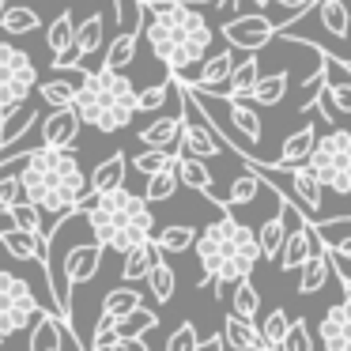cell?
<instances>
[{"label":"cell","instance_id":"obj_1","mask_svg":"<svg viewBox=\"0 0 351 351\" xmlns=\"http://www.w3.org/2000/svg\"><path fill=\"white\" fill-rule=\"evenodd\" d=\"M144 34L152 46L155 61L167 64V76H185L197 61L208 57L212 46V27L197 8L182 0H136Z\"/></svg>","mask_w":351,"mask_h":351},{"label":"cell","instance_id":"obj_2","mask_svg":"<svg viewBox=\"0 0 351 351\" xmlns=\"http://www.w3.org/2000/svg\"><path fill=\"white\" fill-rule=\"evenodd\" d=\"M19 185H23V200L34 204L42 215H53L57 223L80 208L87 197V174L80 159L61 147H34L19 167Z\"/></svg>","mask_w":351,"mask_h":351},{"label":"cell","instance_id":"obj_3","mask_svg":"<svg viewBox=\"0 0 351 351\" xmlns=\"http://www.w3.org/2000/svg\"><path fill=\"white\" fill-rule=\"evenodd\" d=\"M200 261V287L215 283V295L223 298V287H234L238 280H250L253 268L261 261L257 234L253 227H245L242 219H234L230 212H223L215 223H208L193 242Z\"/></svg>","mask_w":351,"mask_h":351},{"label":"cell","instance_id":"obj_4","mask_svg":"<svg viewBox=\"0 0 351 351\" xmlns=\"http://www.w3.org/2000/svg\"><path fill=\"white\" fill-rule=\"evenodd\" d=\"M80 212H84V227L91 230V242L102 250L129 253L132 245L152 242L155 234L152 204L136 193H129L125 185L114 193H87L80 200Z\"/></svg>","mask_w":351,"mask_h":351},{"label":"cell","instance_id":"obj_5","mask_svg":"<svg viewBox=\"0 0 351 351\" xmlns=\"http://www.w3.org/2000/svg\"><path fill=\"white\" fill-rule=\"evenodd\" d=\"M72 110L80 114V121L91 125L99 132H121L136 117V87L125 72L95 69L84 72V80L76 84V99Z\"/></svg>","mask_w":351,"mask_h":351},{"label":"cell","instance_id":"obj_6","mask_svg":"<svg viewBox=\"0 0 351 351\" xmlns=\"http://www.w3.org/2000/svg\"><path fill=\"white\" fill-rule=\"evenodd\" d=\"M306 167L321 182V189L348 197L351 193V129H328L325 136H317Z\"/></svg>","mask_w":351,"mask_h":351},{"label":"cell","instance_id":"obj_7","mask_svg":"<svg viewBox=\"0 0 351 351\" xmlns=\"http://www.w3.org/2000/svg\"><path fill=\"white\" fill-rule=\"evenodd\" d=\"M38 87V69H34L31 53L12 46V38L0 42V117H8L19 110Z\"/></svg>","mask_w":351,"mask_h":351},{"label":"cell","instance_id":"obj_8","mask_svg":"<svg viewBox=\"0 0 351 351\" xmlns=\"http://www.w3.org/2000/svg\"><path fill=\"white\" fill-rule=\"evenodd\" d=\"M38 298H34L31 283L19 280L12 272H0V336L8 340L16 332H27L31 321L38 317Z\"/></svg>","mask_w":351,"mask_h":351},{"label":"cell","instance_id":"obj_9","mask_svg":"<svg viewBox=\"0 0 351 351\" xmlns=\"http://www.w3.org/2000/svg\"><path fill=\"white\" fill-rule=\"evenodd\" d=\"M219 34L227 38V49H245V53H257L268 42L280 34V27L265 16V12H250V16H230L219 27Z\"/></svg>","mask_w":351,"mask_h":351},{"label":"cell","instance_id":"obj_10","mask_svg":"<svg viewBox=\"0 0 351 351\" xmlns=\"http://www.w3.org/2000/svg\"><path fill=\"white\" fill-rule=\"evenodd\" d=\"M276 174L287 178V200L302 212L306 223H317L321 215V200H325V189H321V182L310 174V167H291V170H276Z\"/></svg>","mask_w":351,"mask_h":351},{"label":"cell","instance_id":"obj_11","mask_svg":"<svg viewBox=\"0 0 351 351\" xmlns=\"http://www.w3.org/2000/svg\"><path fill=\"white\" fill-rule=\"evenodd\" d=\"M102 268V245L95 242H72L69 250H64L61 257V283L64 287H84V283H91L95 276H99Z\"/></svg>","mask_w":351,"mask_h":351},{"label":"cell","instance_id":"obj_12","mask_svg":"<svg viewBox=\"0 0 351 351\" xmlns=\"http://www.w3.org/2000/svg\"><path fill=\"white\" fill-rule=\"evenodd\" d=\"M317 340L325 351H351V295L343 291V302L328 306L317 321Z\"/></svg>","mask_w":351,"mask_h":351},{"label":"cell","instance_id":"obj_13","mask_svg":"<svg viewBox=\"0 0 351 351\" xmlns=\"http://www.w3.org/2000/svg\"><path fill=\"white\" fill-rule=\"evenodd\" d=\"M42 125V147H61V152H72V144L80 140V129H84V121H80V114L72 106L64 110H49L46 117H38Z\"/></svg>","mask_w":351,"mask_h":351},{"label":"cell","instance_id":"obj_14","mask_svg":"<svg viewBox=\"0 0 351 351\" xmlns=\"http://www.w3.org/2000/svg\"><path fill=\"white\" fill-rule=\"evenodd\" d=\"M69 340H76L72 328L57 313H46V310H38V317L27 328V351H64Z\"/></svg>","mask_w":351,"mask_h":351},{"label":"cell","instance_id":"obj_15","mask_svg":"<svg viewBox=\"0 0 351 351\" xmlns=\"http://www.w3.org/2000/svg\"><path fill=\"white\" fill-rule=\"evenodd\" d=\"M234 49H219V53L204 57V64H200V76L197 80H182V76H170V80H182V84H189L197 95H219L223 84H227L230 69H234Z\"/></svg>","mask_w":351,"mask_h":351},{"label":"cell","instance_id":"obj_16","mask_svg":"<svg viewBox=\"0 0 351 351\" xmlns=\"http://www.w3.org/2000/svg\"><path fill=\"white\" fill-rule=\"evenodd\" d=\"M317 253V242H313V227L310 223H298V227H291L287 230V238H283V245H280V268L283 272H298V268L306 265V261Z\"/></svg>","mask_w":351,"mask_h":351},{"label":"cell","instance_id":"obj_17","mask_svg":"<svg viewBox=\"0 0 351 351\" xmlns=\"http://www.w3.org/2000/svg\"><path fill=\"white\" fill-rule=\"evenodd\" d=\"M313 144H317V125L306 121L302 129H295L287 140H283L280 155H276V162H265L268 170H291V167H302L306 159H310Z\"/></svg>","mask_w":351,"mask_h":351},{"label":"cell","instance_id":"obj_18","mask_svg":"<svg viewBox=\"0 0 351 351\" xmlns=\"http://www.w3.org/2000/svg\"><path fill=\"white\" fill-rule=\"evenodd\" d=\"M174 174H178V185H185V189H197L204 193L212 204H219L223 212H227V204H223V197H215V178L212 170H208L204 159H193V155H178L174 162Z\"/></svg>","mask_w":351,"mask_h":351},{"label":"cell","instance_id":"obj_19","mask_svg":"<svg viewBox=\"0 0 351 351\" xmlns=\"http://www.w3.org/2000/svg\"><path fill=\"white\" fill-rule=\"evenodd\" d=\"M136 8V0H132ZM140 34H144V19H140V8H136V27L132 31H121L114 42L106 46V57H102V69L110 72H125L132 61H136V49H140Z\"/></svg>","mask_w":351,"mask_h":351},{"label":"cell","instance_id":"obj_20","mask_svg":"<svg viewBox=\"0 0 351 351\" xmlns=\"http://www.w3.org/2000/svg\"><path fill=\"white\" fill-rule=\"evenodd\" d=\"M0 245L8 250L12 261H38L42 268L49 265V245H46V238H38V234L8 227V230H0Z\"/></svg>","mask_w":351,"mask_h":351},{"label":"cell","instance_id":"obj_21","mask_svg":"<svg viewBox=\"0 0 351 351\" xmlns=\"http://www.w3.org/2000/svg\"><path fill=\"white\" fill-rule=\"evenodd\" d=\"M310 227H313V223H310ZM313 242H317V253H313V257L298 268V291H302V295H317V291L328 283V276H332V268H328L325 238L317 234V227H313Z\"/></svg>","mask_w":351,"mask_h":351},{"label":"cell","instance_id":"obj_22","mask_svg":"<svg viewBox=\"0 0 351 351\" xmlns=\"http://www.w3.org/2000/svg\"><path fill=\"white\" fill-rule=\"evenodd\" d=\"M178 136H182V114L174 117H155L152 125L136 132V140L147 147V152H174L178 147Z\"/></svg>","mask_w":351,"mask_h":351},{"label":"cell","instance_id":"obj_23","mask_svg":"<svg viewBox=\"0 0 351 351\" xmlns=\"http://www.w3.org/2000/svg\"><path fill=\"white\" fill-rule=\"evenodd\" d=\"M227 102V121L230 129L238 132V136L245 140V144H261V136H265V125H261V114L250 106L245 99H223Z\"/></svg>","mask_w":351,"mask_h":351},{"label":"cell","instance_id":"obj_24","mask_svg":"<svg viewBox=\"0 0 351 351\" xmlns=\"http://www.w3.org/2000/svg\"><path fill=\"white\" fill-rule=\"evenodd\" d=\"M257 80H261V61H257V53H250V57H242V61H234L227 84H223L227 91H219V99H250Z\"/></svg>","mask_w":351,"mask_h":351},{"label":"cell","instance_id":"obj_25","mask_svg":"<svg viewBox=\"0 0 351 351\" xmlns=\"http://www.w3.org/2000/svg\"><path fill=\"white\" fill-rule=\"evenodd\" d=\"M125 170H129V159H125V152H114L110 159H102L99 167L87 174V189L91 193H114L125 185Z\"/></svg>","mask_w":351,"mask_h":351},{"label":"cell","instance_id":"obj_26","mask_svg":"<svg viewBox=\"0 0 351 351\" xmlns=\"http://www.w3.org/2000/svg\"><path fill=\"white\" fill-rule=\"evenodd\" d=\"M162 261V253L155 250L152 242H144V245H132L129 253H121V280L125 283H140V280H147V272H152L155 265Z\"/></svg>","mask_w":351,"mask_h":351},{"label":"cell","instance_id":"obj_27","mask_svg":"<svg viewBox=\"0 0 351 351\" xmlns=\"http://www.w3.org/2000/svg\"><path fill=\"white\" fill-rule=\"evenodd\" d=\"M223 343H227V348H234V351H268V343L261 340L257 325H253V321L234 317V313L223 321Z\"/></svg>","mask_w":351,"mask_h":351},{"label":"cell","instance_id":"obj_28","mask_svg":"<svg viewBox=\"0 0 351 351\" xmlns=\"http://www.w3.org/2000/svg\"><path fill=\"white\" fill-rule=\"evenodd\" d=\"M193 242H197V230L189 223H167V227H159L152 234V245L159 253H167V257H178V253L193 250Z\"/></svg>","mask_w":351,"mask_h":351},{"label":"cell","instance_id":"obj_29","mask_svg":"<svg viewBox=\"0 0 351 351\" xmlns=\"http://www.w3.org/2000/svg\"><path fill=\"white\" fill-rule=\"evenodd\" d=\"M38 110L34 106H19V110H12L8 117H0V147H8V144H19V140L27 136V132L34 129V125H38Z\"/></svg>","mask_w":351,"mask_h":351},{"label":"cell","instance_id":"obj_30","mask_svg":"<svg viewBox=\"0 0 351 351\" xmlns=\"http://www.w3.org/2000/svg\"><path fill=\"white\" fill-rule=\"evenodd\" d=\"M38 23H42V16L34 8H27V4H4L0 8V31L8 34V38H19V34H31V31H38Z\"/></svg>","mask_w":351,"mask_h":351},{"label":"cell","instance_id":"obj_31","mask_svg":"<svg viewBox=\"0 0 351 351\" xmlns=\"http://www.w3.org/2000/svg\"><path fill=\"white\" fill-rule=\"evenodd\" d=\"M313 12H317V23L332 38H348L351 34V12L343 0H313Z\"/></svg>","mask_w":351,"mask_h":351},{"label":"cell","instance_id":"obj_32","mask_svg":"<svg viewBox=\"0 0 351 351\" xmlns=\"http://www.w3.org/2000/svg\"><path fill=\"white\" fill-rule=\"evenodd\" d=\"M287 84H291V72L287 69L272 72V76H261L257 87L250 91V99L257 102V106H280L283 95H287Z\"/></svg>","mask_w":351,"mask_h":351},{"label":"cell","instance_id":"obj_33","mask_svg":"<svg viewBox=\"0 0 351 351\" xmlns=\"http://www.w3.org/2000/svg\"><path fill=\"white\" fill-rule=\"evenodd\" d=\"M102 12H91V16L84 19V23H76V38H72V49H76L80 57H91L102 49Z\"/></svg>","mask_w":351,"mask_h":351},{"label":"cell","instance_id":"obj_34","mask_svg":"<svg viewBox=\"0 0 351 351\" xmlns=\"http://www.w3.org/2000/svg\"><path fill=\"white\" fill-rule=\"evenodd\" d=\"M253 234H257L261 257H280V245H283V238H287V219H283V212H276L272 219H265L261 230H253Z\"/></svg>","mask_w":351,"mask_h":351},{"label":"cell","instance_id":"obj_35","mask_svg":"<svg viewBox=\"0 0 351 351\" xmlns=\"http://www.w3.org/2000/svg\"><path fill=\"white\" fill-rule=\"evenodd\" d=\"M72 38H76V19H72V12L64 8L61 16L49 23V31H46V46H49V53L53 57H61L64 49H72Z\"/></svg>","mask_w":351,"mask_h":351},{"label":"cell","instance_id":"obj_36","mask_svg":"<svg viewBox=\"0 0 351 351\" xmlns=\"http://www.w3.org/2000/svg\"><path fill=\"white\" fill-rule=\"evenodd\" d=\"M230 313L242 321H253L261 313V295L253 287V280H238L234 283V295H230Z\"/></svg>","mask_w":351,"mask_h":351},{"label":"cell","instance_id":"obj_37","mask_svg":"<svg viewBox=\"0 0 351 351\" xmlns=\"http://www.w3.org/2000/svg\"><path fill=\"white\" fill-rule=\"evenodd\" d=\"M136 306H144V298H140L136 287H114L102 298V313H106V317H117V321H121L125 313H132Z\"/></svg>","mask_w":351,"mask_h":351},{"label":"cell","instance_id":"obj_38","mask_svg":"<svg viewBox=\"0 0 351 351\" xmlns=\"http://www.w3.org/2000/svg\"><path fill=\"white\" fill-rule=\"evenodd\" d=\"M34 95H38L49 110H64L76 99V84H72V80H46V84L34 87Z\"/></svg>","mask_w":351,"mask_h":351},{"label":"cell","instance_id":"obj_39","mask_svg":"<svg viewBox=\"0 0 351 351\" xmlns=\"http://www.w3.org/2000/svg\"><path fill=\"white\" fill-rule=\"evenodd\" d=\"M261 178L253 174V170H245V174H238L234 182H230V193L223 197V204H227V212L230 208H238V204H253L257 200V193H261Z\"/></svg>","mask_w":351,"mask_h":351},{"label":"cell","instance_id":"obj_40","mask_svg":"<svg viewBox=\"0 0 351 351\" xmlns=\"http://www.w3.org/2000/svg\"><path fill=\"white\" fill-rule=\"evenodd\" d=\"M174 193H178V174H174V167L152 174V178H147V185H144V200H147V204H162V200H170Z\"/></svg>","mask_w":351,"mask_h":351},{"label":"cell","instance_id":"obj_41","mask_svg":"<svg viewBox=\"0 0 351 351\" xmlns=\"http://www.w3.org/2000/svg\"><path fill=\"white\" fill-rule=\"evenodd\" d=\"M147 287H152V298H155V302H170V298H174V287H178L174 268H170L167 261H159V265L147 272Z\"/></svg>","mask_w":351,"mask_h":351},{"label":"cell","instance_id":"obj_42","mask_svg":"<svg viewBox=\"0 0 351 351\" xmlns=\"http://www.w3.org/2000/svg\"><path fill=\"white\" fill-rule=\"evenodd\" d=\"M4 215L12 219V227H16V230H27V234L46 238V234H42V212L34 204H27V200H16V204H12Z\"/></svg>","mask_w":351,"mask_h":351},{"label":"cell","instance_id":"obj_43","mask_svg":"<svg viewBox=\"0 0 351 351\" xmlns=\"http://www.w3.org/2000/svg\"><path fill=\"white\" fill-rule=\"evenodd\" d=\"M174 95V80H162V84H152L144 87V91H136V114H155V110H162V102Z\"/></svg>","mask_w":351,"mask_h":351},{"label":"cell","instance_id":"obj_44","mask_svg":"<svg viewBox=\"0 0 351 351\" xmlns=\"http://www.w3.org/2000/svg\"><path fill=\"white\" fill-rule=\"evenodd\" d=\"M155 325H159V317H155L147 306H136L132 313H125V317L117 321V336H144V332H152Z\"/></svg>","mask_w":351,"mask_h":351},{"label":"cell","instance_id":"obj_45","mask_svg":"<svg viewBox=\"0 0 351 351\" xmlns=\"http://www.w3.org/2000/svg\"><path fill=\"white\" fill-rule=\"evenodd\" d=\"M287 325H291L287 310H268V317L257 325V332H261V340L268 343V351L280 348V340H283V332H287Z\"/></svg>","mask_w":351,"mask_h":351},{"label":"cell","instance_id":"obj_46","mask_svg":"<svg viewBox=\"0 0 351 351\" xmlns=\"http://www.w3.org/2000/svg\"><path fill=\"white\" fill-rule=\"evenodd\" d=\"M174 162H178V152H140V155H132V170L144 174V178L159 174V170L174 167Z\"/></svg>","mask_w":351,"mask_h":351},{"label":"cell","instance_id":"obj_47","mask_svg":"<svg viewBox=\"0 0 351 351\" xmlns=\"http://www.w3.org/2000/svg\"><path fill=\"white\" fill-rule=\"evenodd\" d=\"M276 351H313V332H310V325H306L302 317L291 321L287 332H283V340H280V348H276Z\"/></svg>","mask_w":351,"mask_h":351},{"label":"cell","instance_id":"obj_48","mask_svg":"<svg viewBox=\"0 0 351 351\" xmlns=\"http://www.w3.org/2000/svg\"><path fill=\"white\" fill-rule=\"evenodd\" d=\"M197 343H200V332H197L193 321H182V325L167 336V351H197Z\"/></svg>","mask_w":351,"mask_h":351},{"label":"cell","instance_id":"obj_49","mask_svg":"<svg viewBox=\"0 0 351 351\" xmlns=\"http://www.w3.org/2000/svg\"><path fill=\"white\" fill-rule=\"evenodd\" d=\"M317 234L325 238V250L332 253L336 261H351V234H348V238H328L325 230H317Z\"/></svg>","mask_w":351,"mask_h":351},{"label":"cell","instance_id":"obj_50","mask_svg":"<svg viewBox=\"0 0 351 351\" xmlns=\"http://www.w3.org/2000/svg\"><path fill=\"white\" fill-rule=\"evenodd\" d=\"M110 351H152V348L144 343V336H117Z\"/></svg>","mask_w":351,"mask_h":351},{"label":"cell","instance_id":"obj_51","mask_svg":"<svg viewBox=\"0 0 351 351\" xmlns=\"http://www.w3.org/2000/svg\"><path fill=\"white\" fill-rule=\"evenodd\" d=\"M49 64H53V69H80V64H84V57H80L76 49H64V53L53 57Z\"/></svg>","mask_w":351,"mask_h":351},{"label":"cell","instance_id":"obj_52","mask_svg":"<svg viewBox=\"0 0 351 351\" xmlns=\"http://www.w3.org/2000/svg\"><path fill=\"white\" fill-rule=\"evenodd\" d=\"M197 351H227V343H223V332H215V336H208V340H200Z\"/></svg>","mask_w":351,"mask_h":351},{"label":"cell","instance_id":"obj_53","mask_svg":"<svg viewBox=\"0 0 351 351\" xmlns=\"http://www.w3.org/2000/svg\"><path fill=\"white\" fill-rule=\"evenodd\" d=\"M215 4H219V12H223V16H234L242 0H215Z\"/></svg>","mask_w":351,"mask_h":351},{"label":"cell","instance_id":"obj_54","mask_svg":"<svg viewBox=\"0 0 351 351\" xmlns=\"http://www.w3.org/2000/svg\"><path fill=\"white\" fill-rule=\"evenodd\" d=\"M343 223H348V227H351V212H348V215H340V219H328V223H317V227H343Z\"/></svg>","mask_w":351,"mask_h":351},{"label":"cell","instance_id":"obj_55","mask_svg":"<svg viewBox=\"0 0 351 351\" xmlns=\"http://www.w3.org/2000/svg\"><path fill=\"white\" fill-rule=\"evenodd\" d=\"M182 4H189V8H200V4H215V0H182Z\"/></svg>","mask_w":351,"mask_h":351},{"label":"cell","instance_id":"obj_56","mask_svg":"<svg viewBox=\"0 0 351 351\" xmlns=\"http://www.w3.org/2000/svg\"><path fill=\"white\" fill-rule=\"evenodd\" d=\"M250 4H253V8L261 12V8H268V4H272V0H250Z\"/></svg>","mask_w":351,"mask_h":351},{"label":"cell","instance_id":"obj_57","mask_svg":"<svg viewBox=\"0 0 351 351\" xmlns=\"http://www.w3.org/2000/svg\"><path fill=\"white\" fill-rule=\"evenodd\" d=\"M0 348H4V336H0Z\"/></svg>","mask_w":351,"mask_h":351}]
</instances>
